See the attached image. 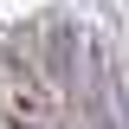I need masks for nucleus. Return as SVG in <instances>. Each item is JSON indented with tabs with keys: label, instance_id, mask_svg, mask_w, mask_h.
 Listing matches in <instances>:
<instances>
[{
	"label": "nucleus",
	"instance_id": "f03ea898",
	"mask_svg": "<svg viewBox=\"0 0 129 129\" xmlns=\"http://www.w3.org/2000/svg\"><path fill=\"white\" fill-rule=\"evenodd\" d=\"M39 71H45V84H58V90H78V26L64 13H52L45 26H39Z\"/></svg>",
	"mask_w": 129,
	"mask_h": 129
},
{
	"label": "nucleus",
	"instance_id": "f257e3e1",
	"mask_svg": "<svg viewBox=\"0 0 129 129\" xmlns=\"http://www.w3.org/2000/svg\"><path fill=\"white\" fill-rule=\"evenodd\" d=\"M0 97H7V116H19V123L52 129V116H58V103L45 97V71L19 64V39L0 45Z\"/></svg>",
	"mask_w": 129,
	"mask_h": 129
},
{
	"label": "nucleus",
	"instance_id": "7ed1b4c3",
	"mask_svg": "<svg viewBox=\"0 0 129 129\" xmlns=\"http://www.w3.org/2000/svg\"><path fill=\"white\" fill-rule=\"evenodd\" d=\"M0 129H39V123H19V116H0Z\"/></svg>",
	"mask_w": 129,
	"mask_h": 129
}]
</instances>
